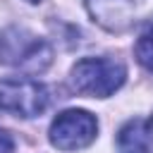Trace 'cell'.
Masks as SVG:
<instances>
[{"label":"cell","instance_id":"6da1fadb","mask_svg":"<svg viewBox=\"0 0 153 153\" xmlns=\"http://www.w3.org/2000/svg\"><path fill=\"white\" fill-rule=\"evenodd\" d=\"M50 60L53 48L43 38L24 29H7L0 33V62L17 67L26 74H38L50 65Z\"/></svg>","mask_w":153,"mask_h":153},{"label":"cell","instance_id":"7a4b0ae2","mask_svg":"<svg viewBox=\"0 0 153 153\" xmlns=\"http://www.w3.org/2000/svg\"><path fill=\"white\" fill-rule=\"evenodd\" d=\"M127 79V69L112 57H84L72 67V86L93 98L112 96Z\"/></svg>","mask_w":153,"mask_h":153},{"label":"cell","instance_id":"3957f363","mask_svg":"<svg viewBox=\"0 0 153 153\" xmlns=\"http://www.w3.org/2000/svg\"><path fill=\"white\" fill-rule=\"evenodd\" d=\"M50 103L48 88L33 79H0V110L17 117H36Z\"/></svg>","mask_w":153,"mask_h":153},{"label":"cell","instance_id":"277c9868","mask_svg":"<svg viewBox=\"0 0 153 153\" xmlns=\"http://www.w3.org/2000/svg\"><path fill=\"white\" fill-rule=\"evenodd\" d=\"M98 122L88 110H65L50 124V143L57 151H79L93 143Z\"/></svg>","mask_w":153,"mask_h":153},{"label":"cell","instance_id":"5b68a950","mask_svg":"<svg viewBox=\"0 0 153 153\" xmlns=\"http://www.w3.org/2000/svg\"><path fill=\"white\" fill-rule=\"evenodd\" d=\"M93 22L108 31H124L143 0H84Z\"/></svg>","mask_w":153,"mask_h":153},{"label":"cell","instance_id":"8992f818","mask_svg":"<svg viewBox=\"0 0 153 153\" xmlns=\"http://www.w3.org/2000/svg\"><path fill=\"white\" fill-rule=\"evenodd\" d=\"M151 143V124L146 120H129L117 134V151L120 153H148Z\"/></svg>","mask_w":153,"mask_h":153},{"label":"cell","instance_id":"52a82bcc","mask_svg":"<svg viewBox=\"0 0 153 153\" xmlns=\"http://www.w3.org/2000/svg\"><path fill=\"white\" fill-rule=\"evenodd\" d=\"M134 50H136V60H139L148 72H153V29H148V31H143V33L139 36Z\"/></svg>","mask_w":153,"mask_h":153},{"label":"cell","instance_id":"ba28073f","mask_svg":"<svg viewBox=\"0 0 153 153\" xmlns=\"http://www.w3.org/2000/svg\"><path fill=\"white\" fill-rule=\"evenodd\" d=\"M12 148H14L12 136H10L7 131H2V129H0V153H12Z\"/></svg>","mask_w":153,"mask_h":153},{"label":"cell","instance_id":"9c48e42d","mask_svg":"<svg viewBox=\"0 0 153 153\" xmlns=\"http://www.w3.org/2000/svg\"><path fill=\"white\" fill-rule=\"evenodd\" d=\"M151 131H153V120H151Z\"/></svg>","mask_w":153,"mask_h":153},{"label":"cell","instance_id":"30bf717a","mask_svg":"<svg viewBox=\"0 0 153 153\" xmlns=\"http://www.w3.org/2000/svg\"><path fill=\"white\" fill-rule=\"evenodd\" d=\"M29 2H38V0H29Z\"/></svg>","mask_w":153,"mask_h":153}]
</instances>
